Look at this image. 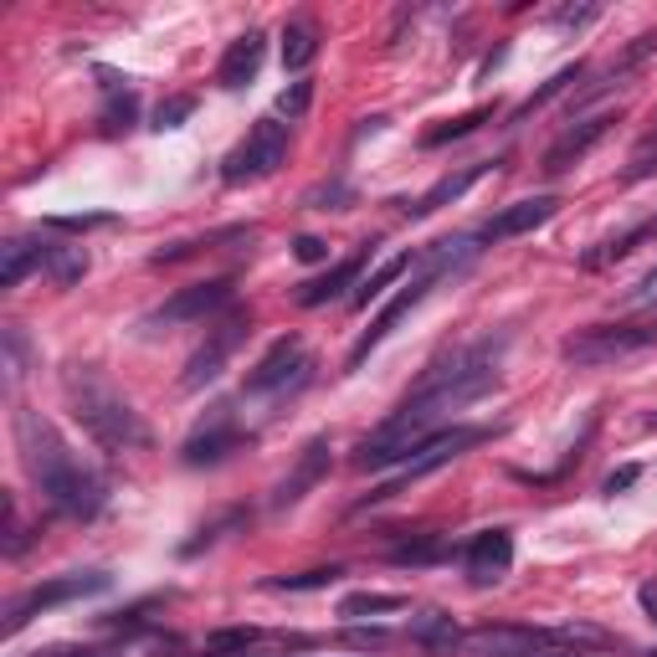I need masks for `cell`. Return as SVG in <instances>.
Listing matches in <instances>:
<instances>
[{
  "mask_svg": "<svg viewBox=\"0 0 657 657\" xmlns=\"http://www.w3.org/2000/svg\"><path fill=\"white\" fill-rule=\"evenodd\" d=\"M313 370V360L303 355V339L298 335H282L268 345V355L247 370L242 380V396H272V390H288V386H303Z\"/></svg>",
  "mask_w": 657,
  "mask_h": 657,
  "instance_id": "obj_11",
  "label": "cell"
},
{
  "mask_svg": "<svg viewBox=\"0 0 657 657\" xmlns=\"http://www.w3.org/2000/svg\"><path fill=\"white\" fill-rule=\"evenodd\" d=\"M406 596H396V590H355V596H345L339 601V617L360 621V617H390V611H406Z\"/></svg>",
  "mask_w": 657,
  "mask_h": 657,
  "instance_id": "obj_29",
  "label": "cell"
},
{
  "mask_svg": "<svg viewBox=\"0 0 657 657\" xmlns=\"http://www.w3.org/2000/svg\"><path fill=\"white\" fill-rule=\"evenodd\" d=\"M596 16H601V6H565V11H555V27L576 31V27H590Z\"/></svg>",
  "mask_w": 657,
  "mask_h": 657,
  "instance_id": "obj_41",
  "label": "cell"
},
{
  "mask_svg": "<svg viewBox=\"0 0 657 657\" xmlns=\"http://www.w3.org/2000/svg\"><path fill=\"white\" fill-rule=\"evenodd\" d=\"M647 242H657V216H643L637 227L617 231V237H606L601 247H590V252L580 257V268H586V272H596V268H611V262H621V257H631V252H637V247H647Z\"/></svg>",
  "mask_w": 657,
  "mask_h": 657,
  "instance_id": "obj_23",
  "label": "cell"
},
{
  "mask_svg": "<svg viewBox=\"0 0 657 657\" xmlns=\"http://www.w3.org/2000/svg\"><path fill=\"white\" fill-rule=\"evenodd\" d=\"M365 262H370V242L360 247L355 257H345V262H335V268L323 272V278H309V282H298V309H323V303H335V298H345L349 288H360V272Z\"/></svg>",
  "mask_w": 657,
  "mask_h": 657,
  "instance_id": "obj_17",
  "label": "cell"
},
{
  "mask_svg": "<svg viewBox=\"0 0 657 657\" xmlns=\"http://www.w3.org/2000/svg\"><path fill=\"white\" fill-rule=\"evenodd\" d=\"M637 601H643L647 621H653V627H657V580H643V586H637Z\"/></svg>",
  "mask_w": 657,
  "mask_h": 657,
  "instance_id": "obj_46",
  "label": "cell"
},
{
  "mask_svg": "<svg viewBox=\"0 0 657 657\" xmlns=\"http://www.w3.org/2000/svg\"><path fill=\"white\" fill-rule=\"evenodd\" d=\"M68 390V406L78 416V427L93 437L103 452H139V447L155 442V431L145 427V416L129 406V396L113 390V380L98 370V365H72L62 376Z\"/></svg>",
  "mask_w": 657,
  "mask_h": 657,
  "instance_id": "obj_4",
  "label": "cell"
},
{
  "mask_svg": "<svg viewBox=\"0 0 657 657\" xmlns=\"http://www.w3.org/2000/svg\"><path fill=\"white\" fill-rule=\"evenodd\" d=\"M457 555V545L447 535H411L401 539V545H390L386 560L396 565V570H431V565H447Z\"/></svg>",
  "mask_w": 657,
  "mask_h": 657,
  "instance_id": "obj_22",
  "label": "cell"
},
{
  "mask_svg": "<svg viewBox=\"0 0 657 657\" xmlns=\"http://www.w3.org/2000/svg\"><path fill=\"white\" fill-rule=\"evenodd\" d=\"M484 175H488V160H478V165H462V170L442 175V180H437V186H427V190H421V196H416L411 206H401V211L411 216V221H427V216H437V211H442V206L462 201V196H468V190L478 186V180H484Z\"/></svg>",
  "mask_w": 657,
  "mask_h": 657,
  "instance_id": "obj_20",
  "label": "cell"
},
{
  "mask_svg": "<svg viewBox=\"0 0 657 657\" xmlns=\"http://www.w3.org/2000/svg\"><path fill=\"white\" fill-rule=\"evenodd\" d=\"M47 272H52L57 288H78L88 278V252L82 247H52L47 252Z\"/></svg>",
  "mask_w": 657,
  "mask_h": 657,
  "instance_id": "obj_32",
  "label": "cell"
},
{
  "mask_svg": "<svg viewBox=\"0 0 657 657\" xmlns=\"http://www.w3.org/2000/svg\"><path fill=\"white\" fill-rule=\"evenodd\" d=\"M494 437V427H442L437 437H427V442L416 447V457L406 462L390 484H380L376 494H365L360 498V509H370V504H386V498H396V494H406L411 484H421V478H431L437 468H447L452 457H462L468 447H478V442H488Z\"/></svg>",
  "mask_w": 657,
  "mask_h": 657,
  "instance_id": "obj_6",
  "label": "cell"
},
{
  "mask_svg": "<svg viewBox=\"0 0 657 657\" xmlns=\"http://www.w3.org/2000/svg\"><path fill=\"white\" fill-rule=\"evenodd\" d=\"M504 349H509V335H484V339H472V345L452 349V355H442V360H431L427 370H421V380L411 386V396L396 406V416L380 421V431L406 437V442L437 437L447 411L484 401L488 390L498 386V376H504V370H498V365H504Z\"/></svg>",
  "mask_w": 657,
  "mask_h": 657,
  "instance_id": "obj_1",
  "label": "cell"
},
{
  "mask_svg": "<svg viewBox=\"0 0 657 657\" xmlns=\"http://www.w3.org/2000/svg\"><path fill=\"white\" fill-rule=\"evenodd\" d=\"M637 478H643V468H637V462H627V468H617L611 478H606L601 494H606V498H617V494H627V488L637 484Z\"/></svg>",
  "mask_w": 657,
  "mask_h": 657,
  "instance_id": "obj_44",
  "label": "cell"
},
{
  "mask_svg": "<svg viewBox=\"0 0 657 657\" xmlns=\"http://www.w3.org/2000/svg\"><path fill=\"white\" fill-rule=\"evenodd\" d=\"M262 57H268V37H262L257 27L242 31V37H237L227 52H221V62H216V88L237 93V88L257 82V72H262Z\"/></svg>",
  "mask_w": 657,
  "mask_h": 657,
  "instance_id": "obj_18",
  "label": "cell"
},
{
  "mask_svg": "<svg viewBox=\"0 0 657 657\" xmlns=\"http://www.w3.org/2000/svg\"><path fill=\"white\" fill-rule=\"evenodd\" d=\"M653 145H657V119H653V135L643 139V149H637V155H647V149H653Z\"/></svg>",
  "mask_w": 657,
  "mask_h": 657,
  "instance_id": "obj_48",
  "label": "cell"
},
{
  "mask_svg": "<svg viewBox=\"0 0 657 657\" xmlns=\"http://www.w3.org/2000/svg\"><path fill=\"white\" fill-rule=\"evenodd\" d=\"M257 227H247V221H237V227H216V231H201V237H186V242H170L160 247V252L149 257L155 268H175V262H190V257L211 252V247H227V242H252Z\"/></svg>",
  "mask_w": 657,
  "mask_h": 657,
  "instance_id": "obj_21",
  "label": "cell"
},
{
  "mask_svg": "<svg viewBox=\"0 0 657 657\" xmlns=\"http://www.w3.org/2000/svg\"><path fill=\"white\" fill-rule=\"evenodd\" d=\"M627 303H631V309H657V268L647 272V278L637 282V288H631Z\"/></svg>",
  "mask_w": 657,
  "mask_h": 657,
  "instance_id": "obj_45",
  "label": "cell"
},
{
  "mask_svg": "<svg viewBox=\"0 0 657 657\" xmlns=\"http://www.w3.org/2000/svg\"><path fill=\"white\" fill-rule=\"evenodd\" d=\"M514 565V535L509 529H484V535L468 539V550H462V576L468 586H498V580L509 576Z\"/></svg>",
  "mask_w": 657,
  "mask_h": 657,
  "instance_id": "obj_16",
  "label": "cell"
},
{
  "mask_svg": "<svg viewBox=\"0 0 657 657\" xmlns=\"http://www.w3.org/2000/svg\"><path fill=\"white\" fill-rule=\"evenodd\" d=\"M411 643L427 647L431 657H447L462 647V631H457V621L447 617V611H437V606H427V611H416L411 617Z\"/></svg>",
  "mask_w": 657,
  "mask_h": 657,
  "instance_id": "obj_25",
  "label": "cell"
},
{
  "mask_svg": "<svg viewBox=\"0 0 657 657\" xmlns=\"http://www.w3.org/2000/svg\"><path fill=\"white\" fill-rule=\"evenodd\" d=\"M247 442H252V437L237 427L231 406H211V421H201V427L186 437V447H180V462H186V468H216V462H227L231 452H242Z\"/></svg>",
  "mask_w": 657,
  "mask_h": 657,
  "instance_id": "obj_12",
  "label": "cell"
},
{
  "mask_svg": "<svg viewBox=\"0 0 657 657\" xmlns=\"http://www.w3.org/2000/svg\"><path fill=\"white\" fill-rule=\"evenodd\" d=\"M190 113H196V93H175V98H165L160 108H155V123H149V129H180V123L190 119Z\"/></svg>",
  "mask_w": 657,
  "mask_h": 657,
  "instance_id": "obj_38",
  "label": "cell"
},
{
  "mask_svg": "<svg viewBox=\"0 0 657 657\" xmlns=\"http://www.w3.org/2000/svg\"><path fill=\"white\" fill-rule=\"evenodd\" d=\"M247 335H252V313H247V309L221 313V319L206 329V345L186 360V376H180V386H186V390H206L216 376H221V370H227V360L237 355V349H242Z\"/></svg>",
  "mask_w": 657,
  "mask_h": 657,
  "instance_id": "obj_9",
  "label": "cell"
},
{
  "mask_svg": "<svg viewBox=\"0 0 657 657\" xmlns=\"http://www.w3.org/2000/svg\"><path fill=\"white\" fill-rule=\"evenodd\" d=\"M580 78H586V62H570V68H560V72H555V78H550V82H545V88H539V93H529V98H524L519 108H514V113H509V123H524V119H535V108H545V103H550V98H560L565 88H576Z\"/></svg>",
  "mask_w": 657,
  "mask_h": 657,
  "instance_id": "obj_30",
  "label": "cell"
},
{
  "mask_svg": "<svg viewBox=\"0 0 657 657\" xmlns=\"http://www.w3.org/2000/svg\"><path fill=\"white\" fill-rule=\"evenodd\" d=\"M282 160H288V123L257 119L242 145L221 160V180H227V186H252V180H268Z\"/></svg>",
  "mask_w": 657,
  "mask_h": 657,
  "instance_id": "obj_8",
  "label": "cell"
},
{
  "mask_svg": "<svg viewBox=\"0 0 657 657\" xmlns=\"http://www.w3.org/2000/svg\"><path fill=\"white\" fill-rule=\"evenodd\" d=\"M545 657H580V653H545Z\"/></svg>",
  "mask_w": 657,
  "mask_h": 657,
  "instance_id": "obj_50",
  "label": "cell"
},
{
  "mask_svg": "<svg viewBox=\"0 0 657 657\" xmlns=\"http://www.w3.org/2000/svg\"><path fill=\"white\" fill-rule=\"evenodd\" d=\"M349 201H355V190H349L345 180H329V186H313L309 190L313 211H349Z\"/></svg>",
  "mask_w": 657,
  "mask_h": 657,
  "instance_id": "obj_39",
  "label": "cell"
},
{
  "mask_svg": "<svg viewBox=\"0 0 657 657\" xmlns=\"http://www.w3.org/2000/svg\"><path fill=\"white\" fill-rule=\"evenodd\" d=\"M647 657H657V653H647Z\"/></svg>",
  "mask_w": 657,
  "mask_h": 657,
  "instance_id": "obj_51",
  "label": "cell"
},
{
  "mask_svg": "<svg viewBox=\"0 0 657 657\" xmlns=\"http://www.w3.org/2000/svg\"><path fill=\"white\" fill-rule=\"evenodd\" d=\"M647 175H657V155H637V165L627 170V180H647Z\"/></svg>",
  "mask_w": 657,
  "mask_h": 657,
  "instance_id": "obj_47",
  "label": "cell"
},
{
  "mask_svg": "<svg viewBox=\"0 0 657 657\" xmlns=\"http://www.w3.org/2000/svg\"><path fill=\"white\" fill-rule=\"evenodd\" d=\"M293 257H298V262H323V257H329V242L313 237V231H303V237L293 242Z\"/></svg>",
  "mask_w": 657,
  "mask_h": 657,
  "instance_id": "obj_43",
  "label": "cell"
},
{
  "mask_svg": "<svg viewBox=\"0 0 657 657\" xmlns=\"http://www.w3.org/2000/svg\"><path fill=\"white\" fill-rule=\"evenodd\" d=\"M319 47H323V31H319V21H313V16H298V21H288V27H282V68H288V72L313 68Z\"/></svg>",
  "mask_w": 657,
  "mask_h": 657,
  "instance_id": "obj_26",
  "label": "cell"
},
{
  "mask_svg": "<svg viewBox=\"0 0 657 657\" xmlns=\"http://www.w3.org/2000/svg\"><path fill=\"white\" fill-rule=\"evenodd\" d=\"M643 427H647V431H657V411H647V416H643Z\"/></svg>",
  "mask_w": 657,
  "mask_h": 657,
  "instance_id": "obj_49",
  "label": "cell"
},
{
  "mask_svg": "<svg viewBox=\"0 0 657 657\" xmlns=\"http://www.w3.org/2000/svg\"><path fill=\"white\" fill-rule=\"evenodd\" d=\"M345 643H349V647H365V653H370V647H386V643H390V631H386V627H345Z\"/></svg>",
  "mask_w": 657,
  "mask_h": 657,
  "instance_id": "obj_42",
  "label": "cell"
},
{
  "mask_svg": "<svg viewBox=\"0 0 657 657\" xmlns=\"http://www.w3.org/2000/svg\"><path fill=\"white\" fill-rule=\"evenodd\" d=\"M560 206H565L560 196H529V201H514V206H504L478 237H484V242H509V237H524V231L545 227Z\"/></svg>",
  "mask_w": 657,
  "mask_h": 657,
  "instance_id": "obj_19",
  "label": "cell"
},
{
  "mask_svg": "<svg viewBox=\"0 0 657 657\" xmlns=\"http://www.w3.org/2000/svg\"><path fill=\"white\" fill-rule=\"evenodd\" d=\"M313 88H319L313 78H293V82H288V88L278 93V119H288V123L303 119V113L313 108Z\"/></svg>",
  "mask_w": 657,
  "mask_h": 657,
  "instance_id": "obj_36",
  "label": "cell"
},
{
  "mask_svg": "<svg viewBox=\"0 0 657 657\" xmlns=\"http://www.w3.org/2000/svg\"><path fill=\"white\" fill-rule=\"evenodd\" d=\"M16 452H21V468L37 484V494L57 514H68V519H98L103 514L108 504L103 478L62 442V431L41 411H27V406L16 411Z\"/></svg>",
  "mask_w": 657,
  "mask_h": 657,
  "instance_id": "obj_2",
  "label": "cell"
},
{
  "mask_svg": "<svg viewBox=\"0 0 657 657\" xmlns=\"http://www.w3.org/2000/svg\"><path fill=\"white\" fill-rule=\"evenodd\" d=\"M335 447H329V437H309L303 442V452H298V462L288 468V478H282L278 488H272V509H293V504H303V498L313 494V488L329 478V462H335Z\"/></svg>",
  "mask_w": 657,
  "mask_h": 657,
  "instance_id": "obj_15",
  "label": "cell"
},
{
  "mask_svg": "<svg viewBox=\"0 0 657 657\" xmlns=\"http://www.w3.org/2000/svg\"><path fill=\"white\" fill-rule=\"evenodd\" d=\"M47 252H52V242L6 237V247H0V288H21L31 268H47Z\"/></svg>",
  "mask_w": 657,
  "mask_h": 657,
  "instance_id": "obj_24",
  "label": "cell"
},
{
  "mask_svg": "<svg viewBox=\"0 0 657 657\" xmlns=\"http://www.w3.org/2000/svg\"><path fill=\"white\" fill-rule=\"evenodd\" d=\"M6 380H21L27 376V365H31V349H27V335H21V323H6Z\"/></svg>",
  "mask_w": 657,
  "mask_h": 657,
  "instance_id": "obj_37",
  "label": "cell"
},
{
  "mask_svg": "<svg viewBox=\"0 0 657 657\" xmlns=\"http://www.w3.org/2000/svg\"><path fill=\"white\" fill-rule=\"evenodd\" d=\"M339 576H345L339 565H313V570H298V576H272L268 590H323V586H335Z\"/></svg>",
  "mask_w": 657,
  "mask_h": 657,
  "instance_id": "obj_35",
  "label": "cell"
},
{
  "mask_svg": "<svg viewBox=\"0 0 657 657\" xmlns=\"http://www.w3.org/2000/svg\"><path fill=\"white\" fill-rule=\"evenodd\" d=\"M108 586H113L108 570H68V576L41 580V586H31V590H21V596L6 601V621H0V631L16 637L27 621L47 617V611H57V606H68V601H82V596H103Z\"/></svg>",
  "mask_w": 657,
  "mask_h": 657,
  "instance_id": "obj_5",
  "label": "cell"
},
{
  "mask_svg": "<svg viewBox=\"0 0 657 657\" xmlns=\"http://www.w3.org/2000/svg\"><path fill=\"white\" fill-rule=\"evenodd\" d=\"M47 227H52V231H98V227H113V216H108V211H88V216H52Z\"/></svg>",
  "mask_w": 657,
  "mask_h": 657,
  "instance_id": "obj_40",
  "label": "cell"
},
{
  "mask_svg": "<svg viewBox=\"0 0 657 657\" xmlns=\"http://www.w3.org/2000/svg\"><path fill=\"white\" fill-rule=\"evenodd\" d=\"M494 113H498V103H478V108H468V113H457V119H447V123H437V129H427V135H421V145H427V149H442V145H452V139H468V135H478L484 123H494Z\"/></svg>",
  "mask_w": 657,
  "mask_h": 657,
  "instance_id": "obj_28",
  "label": "cell"
},
{
  "mask_svg": "<svg viewBox=\"0 0 657 657\" xmlns=\"http://www.w3.org/2000/svg\"><path fill=\"white\" fill-rule=\"evenodd\" d=\"M237 298V278H206V282H190V288H180L175 298H165L155 313H145L139 319V329L145 335H155V329H175V323H206L211 313H221Z\"/></svg>",
  "mask_w": 657,
  "mask_h": 657,
  "instance_id": "obj_10",
  "label": "cell"
},
{
  "mask_svg": "<svg viewBox=\"0 0 657 657\" xmlns=\"http://www.w3.org/2000/svg\"><path fill=\"white\" fill-rule=\"evenodd\" d=\"M550 643H560V631L545 627H519V621H504V627H472L462 637V647L478 657H535Z\"/></svg>",
  "mask_w": 657,
  "mask_h": 657,
  "instance_id": "obj_13",
  "label": "cell"
},
{
  "mask_svg": "<svg viewBox=\"0 0 657 657\" xmlns=\"http://www.w3.org/2000/svg\"><path fill=\"white\" fill-rule=\"evenodd\" d=\"M416 262H421V252H396L390 262H380V268L370 272V278H360V288L349 293V309H370V303H380L390 282L406 278V272H416Z\"/></svg>",
  "mask_w": 657,
  "mask_h": 657,
  "instance_id": "obj_27",
  "label": "cell"
},
{
  "mask_svg": "<svg viewBox=\"0 0 657 657\" xmlns=\"http://www.w3.org/2000/svg\"><path fill=\"white\" fill-rule=\"evenodd\" d=\"M657 345V323H590L560 345V360L580 365V370H596V365H617L637 349Z\"/></svg>",
  "mask_w": 657,
  "mask_h": 657,
  "instance_id": "obj_7",
  "label": "cell"
},
{
  "mask_svg": "<svg viewBox=\"0 0 657 657\" xmlns=\"http://www.w3.org/2000/svg\"><path fill=\"white\" fill-rule=\"evenodd\" d=\"M611 123H617V113H590V119H576L560 139H555L550 149H545L539 170L550 175V180H560L565 170H576V160H586L590 149H596L606 135H611Z\"/></svg>",
  "mask_w": 657,
  "mask_h": 657,
  "instance_id": "obj_14",
  "label": "cell"
},
{
  "mask_svg": "<svg viewBox=\"0 0 657 657\" xmlns=\"http://www.w3.org/2000/svg\"><path fill=\"white\" fill-rule=\"evenodd\" d=\"M247 524H252V514H247V509H227L221 519L201 524V529H196V539H186V545H180V555H186V560H196L201 550H211L216 539H227L231 529H247Z\"/></svg>",
  "mask_w": 657,
  "mask_h": 657,
  "instance_id": "obj_31",
  "label": "cell"
},
{
  "mask_svg": "<svg viewBox=\"0 0 657 657\" xmlns=\"http://www.w3.org/2000/svg\"><path fill=\"white\" fill-rule=\"evenodd\" d=\"M262 643V631L257 627H221L206 637V653L201 657H237V653H252Z\"/></svg>",
  "mask_w": 657,
  "mask_h": 657,
  "instance_id": "obj_33",
  "label": "cell"
},
{
  "mask_svg": "<svg viewBox=\"0 0 657 657\" xmlns=\"http://www.w3.org/2000/svg\"><path fill=\"white\" fill-rule=\"evenodd\" d=\"M478 242H484V237H472V231H457V237H442V242H431L427 252H421V262H416V272L401 282V288H396V298H386V303H380V313L370 319V329L355 339V349H349V370H360V365L370 360V355H376V349L386 345L396 329H401L406 313L427 303V293L437 288V282H442V278H457L462 268H472V262H478V252H484Z\"/></svg>",
  "mask_w": 657,
  "mask_h": 657,
  "instance_id": "obj_3",
  "label": "cell"
},
{
  "mask_svg": "<svg viewBox=\"0 0 657 657\" xmlns=\"http://www.w3.org/2000/svg\"><path fill=\"white\" fill-rule=\"evenodd\" d=\"M139 119V98L123 88V93H113L103 103V113H98V123H103V135H123V129H135Z\"/></svg>",
  "mask_w": 657,
  "mask_h": 657,
  "instance_id": "obj_34",
  "label": "cell"
}]
</instances>
